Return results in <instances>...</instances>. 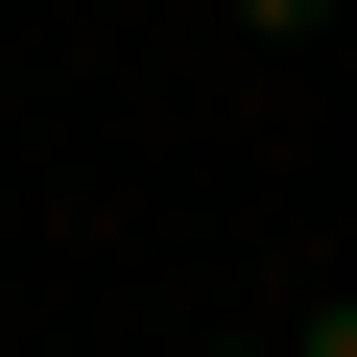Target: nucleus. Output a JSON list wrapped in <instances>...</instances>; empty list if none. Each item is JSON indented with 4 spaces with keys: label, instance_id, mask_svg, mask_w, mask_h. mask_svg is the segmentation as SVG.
<instances>
[{
    "label": "nucleus",
    "instance_id": "nucleus-3",
    "mask_svg": "<svg viewBox=\"0 0 357 357\" xmlns=\"http://www.w3.org/2000/svg\"><path fill=\"white\" fill-rule=\"evenodd\" d=\"M191 357H286V333H191Z\"/></svg>",
    "mask_w": 357,
    "mask_h": 357
},
{
    "label": "nucleus",
    "instance_id": "nucleus-2",
    "mask_svg": "<svg viewBox=\"0 0 357 357\" xmlns=\"http://www.w3.org/2000/svg\"><path fill=\"white\" fill-rule=\"evenodd\" d=\"M238 24H333V0H238Z\"/></svg>",
    "mask_w": 357,
    "mask_h": 357
},
{
    "label": "nucleus",
    "instance_id": "nucleus-1",
    "mask_svg": "<svg viewBox=\"0 0 357 357\" xmlns=\"http://www.w3.org/2000/svg\"><path fill=\"white\" fill-rule=\"evenodd\" d=\"M286 357H357V286H310V333H286Z\"/></svg>",
    "mask_w": 357,
    "mask_h": 357
}]
</instances>
